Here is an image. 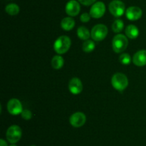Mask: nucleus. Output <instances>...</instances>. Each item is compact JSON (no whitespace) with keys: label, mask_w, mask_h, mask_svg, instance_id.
Returning <instances> with one entry per match:
<instances>
[{"label":"nucleus","mask_w":146,"mask_h":146,"mask_svg":"<svg viewBox=\"0 0 146 146\" xmlns=\"http://www.w3.org/2000/svg\"><path fill=\"white\" fill-rule=\"evenodd\" d=\"M108 9L111 14L115 17H121L125 11V4L121 0H113L111 1Z\"/></svg>","instance_id":"6"},{"label":"nucleus","mask_w":146,"mask_h":146,"mask_svg":"<svg viewBox=\"0 0 146 146\" xmlns=\"http://www.w3.org/2000/svg\"><path fill=\"white\" fill-rule=\"evenodd\" d=\"M77 35H78V38L86 41V40H89L90 37H91V32L86 27L84 26H81V27H78L77 29Z\"/></svg>","instance_id":"17"},{"label":"nucleus","mask_w":146,"mask_h":146,"mask_svg":"<svg viewBox=\"0 0 146 146\" xmlns=\"http://www.w3.org/2000/svg\"><path fill=\"white\" fill-rule=\"evenodd\" d=\"M66 13L70 17H76L81 11V6L78 1L76 0H70L68 1L65 7Z\"/></svg>","instance_id":"10"},{"label":"nucleus","mask_w":146,"mask_h":146,"mask_svg":"<svg viewBox=\"0 0 146 146\" xmlns=\"http://www.w3.org/2000/svg\"><path fill=\"white\" fill-rule=\"evenodd\" d=\"M125 32L126 37L131 40H135L139 35V29L134 24H130V25L127 26Z\"/></svg>","instance_id":"14"},{"label":"nucleus","mask_w":146,"mask_h":146,"mask_svg":"<svg viewBox=\"0 0 146 146\" xmlns=\"http://www.w3.org/2000/svg\"><path fill=\"white\" fill-rule=\"evenodd\" d=\"M5 11L8 14H9V15L15 16L17 15V14L19 13L20 9L19 7L17 4L11 3V4H9L6 6Z\"/></svg>","instance_id":"18"},{"label":"nucleus","mask_w":146,"mask_h":146,"mask_svg":"<svg viewBox=\"0 0 146 146\" xmlns=\"http://www.w3.org/2000/svg\"><path fill=\"white\" fill-rule=\"evenodd\" d=\"M75 20L71 17H67L63 19L61 21V27L65 31H70L75 27Z\"/></svg>","instance_id":"15"},{"label":"nucleus","mask_w":146,"mask_h":146,"mask_svg":"<svg viewBox=\"0 0 146 146\" xmlns=\"http://www.w3.org/2000/svg\"><path fill=\"white\" fill-rule=\"evenodd\" d=\"M21 115V117H22L24 120H31V117H32V113H31V110L25 109V110H24L22 111Z\"/></svg>","instance_id":"22"},{"label":"nucleus","mask_w":146,"mask_h":146,"mask_svg":"<svg viewBox=\"0 0 146 146\" xmlns=\"http://www.w3.org/2000/svg\"><path fill=\"white\" fill-rule=\"evenodd\" d=\"M71 41L68 36L62 35L56 40L54 43V50L58 54H65L69 50Z\"/></svg>","instance_id":"1"},{"label":"nucleus","mask_w":146,"mask_h":146,"mask_svg":"<svg viewBox=\"0 0 146 146\" xmlns=\"http://www.w3.org/2000/svg\"><path fill=\"white\" fill-rule=\"evenodd\" d=\"M96 48V44L93 40H86L82 45V49L85 52H91Z\"/></svg>","instance_id":"19"},{"label":"nucleus","mask_w":146,"mask_h":146,"mask_svg":"<svg viewBox=\"0 0 146 146\" xmlns=\"http://www.w3.org/2000/svg\"><path fill=\"white\" fill-rule=\"evenodd\" d=\"M22 135V130L19 125H11L7 130L6 137L7 140L11 144H15L19 141Z\"/></svg>","instance_id":"5"},{"label":"nucleus","mask_w":146,"mask_h":146,"mask_svg":"<svg viewBox=\"0 0 146 146\" xmlns=\"http://www.w3.org/2000/svg\"><path fill=\"white\" fill-rule=\"evenodd\" d=\"M91 14H88V13H83L82 14L80 17V19L82 22L84 23H87L90 21L91 19Z\"/></svg>","instance_id":"23"},{"label":"nucleus","mask_w":146,"mask_h":146,"mask_svg":"<svg viewBox=\"0 0 146 146\" xmlns=\"http://www.w3.org/2000/svg\"><path fill=\"white\" fill-rule=\"evenodd\" d=\"M86 122V116L82 112H76L71 115L69 118V123L73 127H81Z\"/></svg>","instance_id":"9"},{"label":"nucleus","mask_w":146,"mask_h":146,"mask_svg":"<svg viewBox=\"0 0 146 146\" xmlns=\"http://www.w3.org/2000/svg\"><path fill=\"white\" fill-rule=\"evenodd\" d=\"M119 62L124 65L129 64L131 62V57L128 53H123L119 57Z\"/></svg>","instance_id":"21"},{"label":"nucleus","mask_w":146,"mask_h":146,"mask_svg":"<svg viewBox=\"0 0 146 146\" xmlns=\"http://www.w3.org/2000/svg\"><path fill=\"white\" fill-rule=\"evenodd\" d=\"M31 146H36V145H31Z\"/></svg>","instance_id":"27"},{"label":"nucleus","mask_w":146,"mask_h":146,"mask_svg":"<svg viewBox=\"0 0 146 146\" xmlns=\"http://www.w3.org/2000/svg\"><path fill=\"white\" fill-rule=\"evenodd\" d=\"M7 110L12 115H21L23 110V106L19 100L17 98H12L9 100L7 103Z\"/></svg>","instance_id":"7"},{"label":"nucleus","mask_w":146,"mask_h":146,"mask_svg":"<svg viewBox=\"0 0 146 146\" xmlns=\"http://www.w3.org/2000/svg\"><path fill=\"white\" fill-rule=\"evenodd\" d=\"M51 64L53 68L55 69V70H59V69L62 68L63 66H64V59L60 54L55 55L53 57L51 62Z\"/></svg>","instance_id":"16"},{"label":"nucleus","mask_w":146,"mask_h":146,"mask_svg":"<svg viewBox=\"0 0 146 146\" xmlns=\"http://www.w3.org/2000/svg\"><path fill=\"white\" fill-rule=\"evenodd\" d=\"M128 45V38L122 34H117L112 40V47L115 53H121L125 51Z\"/></svg>","instance_id":"2"},{"label":"nucleus","mask_w":146,"mask_h":146,"mask_svg":"<svg viewBox=\"0 0 146 146\" xmlns=\"http://www.w3.org/2000/svg\"><path fill=\"white\" fill-rule=\"evenodd\" d=\"M78 2L81 3V4L84 6H90L91 4H94V3H96V0H78Z\"/></svg>","instance_id":"24"},{"label":"nucleus","mask_w":146,"mask_h":146,"mask_svg":"<svg viewBox=\"0 0 146 146\" xmlns=\"http://www.w3.org/2000/svg\"><path fill=\"white\" fill-rule=\"evenodd\" d=\"M68 90L73 94H78L83 90V83L78 77H73L68 82Z\"/></svg>","instance_id":"12"},{"label":"nucleus","mask_w":146,"mask_h":146,"mask_svg":"<svg viewBox=\"0 0 146 146\" xmlns=\"http://www.w3.org/2000/svg\"><path fill=\"white\" fill-rule=\"evenodd\" d=\"M133 62L138 67L146 65V50H141L135 52L133 57Z\"/></svg>","instance_id":"13"},{"label":"nucleus","mask_w":146,"mask_h":146,"mask_svg":"<svg viewBox=\"0 0 146 146\" xmlns=\"http://www.w3.org/2000/svg\"><path fill=\"white\" fill-rule=\"evenodd\" d=\"M108 29L105 24H98L94 26L91 31V37L94 41L100 42L107 37Z\"/></svg>","instance_id":"4"},{"label":"nucleus","mask_w":146,"mask_h":146,"mask_svg":"<svg viewBox=\"0 0 146 146\" xmlns=\"http://www.w3.org/2000/svg\"><path fill=\"white\" fill-rule=\"evenodd\" d=\"M143 15V11L140 7L133 6L128 7L125 11V16L130 21H136L141 18Z\"/></svg>","instance_id":"11"},{"label":"nucleus","mask_w":146,"mask_h":146,"mask_svg":"<svg viewBox=\"0 0 146 146\" xmlns=\"http://www.w3.org/2000/svg\"><path fill=\"white\" fill-rule=\"evenodd\" d=\"M111 84L113 87L118 91H123L128 85V77L123 73L117 72L113 75Z\"/></svg>","instance_id":"3"},{"label":"nucleus","mask_w":146,"mask_h":146,"mask_svg":"<svg viewBox=\"0 0 146 146\" xmlns=\"http://www.w3.org/2000/svg\"><path fill=\"white\" fill-rule=\"evenodd\" d=\"M124 28V22L122 19H116L112 24V30L115 33H120Z\"/></svg>","instance_id":"20"},{"label":"nucleus","mask_w":146,"mask_h":146,"mask_svg":"<svg viewBox=\"0 0 146 146\" xmlns=\"http://www.w3.org/2000/svg\"><path fill=\"white\" fill-rule=\"evenodd\" d=\"M0 146H8V145L4 139H1L0 140Z\"/></svg>","instance_id":"25"},{"label":"nucleus","mask_w":146,"mask_h":146,"mask_svg":"<svg viewBox=\"0 0 146 146\" xmlns=\"http://www.w3.org/2000/svg\"><path fill=\"white\" fill-rule=\"evenodd\" d=\"M10 146H17V145H16L15 144H11V145H10Z\"/></svg>","instance_id":"26"},{"label":"nucleus","mask_w":146,"mask_h":146,"mask_svg":"<svg viewBox=\"0 0 146 146\" xmlns=\"http://www.w3.org/2000/svg\"><path fill=\"white\" fill-rule=\"evenodd\" d=\"M106 5L102 1H97L94 3L91 7L89 14L91 17L94 19L101 18L104 15L106 12Z\"/></svg>","instance_id":"8"}]
</instances>
